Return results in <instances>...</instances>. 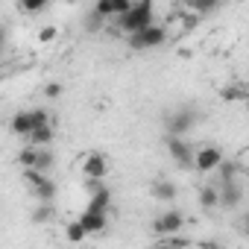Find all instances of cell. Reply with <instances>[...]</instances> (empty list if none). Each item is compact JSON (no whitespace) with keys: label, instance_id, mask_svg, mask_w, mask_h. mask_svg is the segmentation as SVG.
<instances>
[{"label":"cell","instance_id":"cell-1","mask_svg":"<svg viewBox=\"0 0 249 249\" xmlns=\"http://www.w3.org/2000/svg\"><path fill=\"white\" fill-rule=\"evenodd\" d=\"M153 18H156L153 15V0H138V3H132V9L126 15L117 18V24H120V30L126 36H132V33H141L144 27H150Z\"/></svg>","mask_w":249,"mask_h":249},{"label":"cell","instance_id":"cell-2","mask_svg":"<svg viewBox=\"0 0 249 249\" xmlns=\"http://www.w3.org/2000/svg\"><path fill=\"white\" fill-rule=\"evenodd\" d=\"M41 123H50V117H47V108H30V111H18L15 117H12V132L15 135H33V129L36 126H41Z\"/></svg>","mask_w":249,"mask_h":249},{"label":"cell","instance_id":"cell-3","mask_svg":"<svg viewBox=\"0 0 249 249\" xmlns=\"http://www.w3.org/2000/svg\"><path fill=\"white\" fill-rule=\"evenodd\" d=\"M199 123V111L196 108H176L167 117V135H185Z\"/></svg>","mask_w":249,"mask_h":249},{"label":"cell","instance_id":"cell-4","mask_svg":"<svg viewBox=\"0 0 249 249\" xmlns=\"http://www.w3.org/2000/svg\"><path fill=\"white\" fill-rule=\"evenodd\" d=\"M164 30L161 27H156V24H150V27H144L141 33H132L129 36V47L132 50H153V47H159V44H164Z\"/></svg>","mask_w":249,"mask_h":249},{"label":"cell","instance_id":"cell-5","mask_svg":"<svg viewBox=\"0 0 249 249\" xmlns=\"http://www.w3.org/2000/svg\"><path fill=\"white\" fill-rule=\"evenodd\" d=\"M220 164H223V150L214 147V144H208V147H202V150L194 153V167L199 173H214Z\"/></svg>","mask_w":249,"mask_h":249},{"label":"cell","instance_id":"cell-6","mask_svg":"<svg viewBox=\"0 0 249 249\" xmlns=\"http://www.w3.org/2000/svg\"><path fill=\"white\" fill-rule=\"evenodd\" d=\"M182 226H185V214H182V211H164V214H159V217L153 220V231H156L159 237L176 234Z\"/></svg>","mask_w":249,"mask_h":249},{"label":"cell","instance_id":"cell-7","mask_svg":"<svg viewBox=\"0 0 249 249\" xmlns=\"http://www.w3.org/2000/svg\"><path fill=\"white\" fill-rule=\"evenodd\" d=\"M167 153L173 156V161L179 167H188L194 161V150H191V144L182 135H167Z\"/></svg>","mask_w":249,"mask_h":249},{"label":"cell","instance_id":"cell-8","mask_svg":"<svg viewBox=\"0 0 249 249\" xmlns=\"http://www.w3.org/2000/svg\"><path fill=\"white\" fill-rule=\"evenodd\" d=\"M82 173H85L88 179H106V173H108L106 156H103V153H88L85 161H82Z\"/></svg>","mask_w":249,"mask_h":249},{"label":"cell","instance_id":"cell-9","mask_svg":"<svg viewBox=\"0 0 249 249\" xmlns=\"http://www.w3.org/2000/svg\"><path fill=\"white\" fill-rule=\"evenodd\" d=\"M240 199H243V191H240V185H234V179L220 185V205L223 208H234Z\"/></svg>","mask_w":249,"mask_h":249},{"label":"cell","instance_id":"cell-10","mask_svg":"<svg viewBox=\"0 0 249 249\" xmlns=\"http://www.w3.org/2000/svg\"><path fill=\"white\" fill-rule=\"evenodd\" d=\"M79 223L88 229V234H97V231H103L106 229V211H94V208H85L82 211V217H79Z\"/></svg>","mask_w":249,"mask_h":249},{"label":"cell","instance_id":"cell-11","mask_svg":"<svg viewBox=\"0 0 249 249\" xmlns=\"http://www.w3.org/2000/svg\"><path fill=\"white\" fill-rule=\"evenodd\" d=\"M150 194H153L159 202H173V199H176V185L167 182V179H156V182L150 185Z\"/></svg>","mask_w":249,"mask_h":249},{"label":"cell","instance_id":"cell-12","mask_svg":"<svg viewBox=\"0 0 249 249\" xmlns=\"http://www.w3.org/2000/svg\"><path fill=\"white\" fill-rule=\"evenodd\" d=\"M33 188V194L41 199V202H53L56 199V185H53V179H47V173L36 182V185H30Z\"/></svg>","mask_w":249,"mask_h":249},{"label":"cell","instance_id":"cell-13","mask_svg":"<svg viewBox=\"0 0 249 249\" xmlns=\"http://www.w3.org/2000/svg\"><path fill=\"white\" fill-rule=\"evenodd\" d=\"M88 208H94V211H108V208H111V191L103 185L100 191L88 194Z\"/></svg>","mask_w":249,"mask_h":249},{"label":"cell","instance_id":"cell-14","mask_svg":"<svg viewBox=\"0 0 249 249\" xmlns=\"http://www.w3.org/2000/svg\"><path fill=\"white\" fill-rule=\"evenodd\" d=\"M217 205H220V188L205 185V188L199 191V208H202V211H211V208H217Z\"/></svg>","mask_w":249,"mask_h":249},{"label":"cell","instance_id":"cell-15","mask_svg":"<svg viewBox=\"0 0 249 249\" xmlns=\"http://www.w3.org/2000/svg\"><path fill=\"white\" fill-rule=\"evenodd\" d=\"M30 141H33L36 147H50V141H53V126H50V123H41V126H36L33 135H30Z\"/></svg>","mask_w":249,"mask_h":249},{"label":"cell","instance_id":"cell-16","mask_svg":"<svg viewBox=\"0 0 249 249\" xmlns=\"http://www.w3.org/2000/svg\"><path fill=\"white\" fill-rule=\"evenodd\" d=\"M65 237H68L71 243H82V240L88 237V229H85V226H82V223L76 220V223H71V226L65 229Z\"/></svg>","mask_w":249,"mask_h":249},{"label":"cell","instance_id":"cell-17","mask_svg":"<svg viewBox=\"0 0 249 249\" xmlns=\"http://www.w3.org/2000/svg\"><path fill=\"white\" fill-rule=\"evenodd\" d=\"M103 21H106V18H103V15H100L97 9H91V12L85 15L82 27H85V33H100V30H103Z\"/></svg>","mask_w":249,"mask_h":249},{"label":"cell","instance_id":"cell-18","mask_svg":"<svg viewBox=\"0 0 249 249\" xmlns=\"http://www.w3.org/2000/svg\"><path fill=\"white\" fill-rule=\"evenodd\" d=\"M38 153H41V150H36V144H33V147H24V150L18 153L21 167H36V164H38Z\"/></svg>","mask_w":249,"mask_h":249},{"label":"cell","instance_id":"cell-19","mask_svg":"<svg viewBox=\"0 0 249 249\" xmlns=\"http://www.w3.org/2000/svg\"><path fill=\"white\" fill-rule=\"evenodd\" d=\"M50 220H53V208H50V202H41V199H38V208L33 211V223L41 226V223H50Z\"/></svg>","mask_w":249,"mask_h":249},{"label":"cell","instance_id":"cell-20","mask_svg":"<svg viewBox=\"0 0 249 249\" xmlns=\"http://www.w3.org/2000/svg\"><path fill=\"white\" fill-rule=\"evenodd\" d=\"M188 3H191L194 12H199V15H211V12L223 3V0H188Z\"/></svg>","mask_w":249,"mask_h":249},{"label":"cell","instance_id":"cell-21","mask_svg":"<svg viewBox=\"0 0 249 249\" xmlns=\"http://www.w3.org/2000/svg\"><path fill=\"white\" fill-rule=\"evenodd\" d=\"M220 97H223L226 103H240V100H246V88H237V85H226V88L220 91Z\"/></svg>","mask_w":249,"mask_h":249},{"label":"cell","instance_id":"cell-22","mask_svg":"<svg viewBox=\"0 0 249 249\" xmlns=\"http://www.w3.org/2000/svg\"><path fill=\"white\" fill-rule=\"evenodd\" d=\"M47 3H50V0H21V9L30 12V15H38V12L47 9Z\"/></svg>","mask_w":249,"mask_h":249},{"label":"cell","instance_id":"cell-23","mask_svg":"<svg viewBox=\"0 0 249 249\" xmlns=\"http://www.w3.org/2000/svg\"><path fill=\"white\" fill-rule=\"evenodd\" d=\"M94 9H97L103 18H114V0H97Z\"/></svg>","mask_w":249,"mask_h":249},{"label":"cell","instance_id":"cell-24","mask_svg":"<svg viewBox=\"0 0 249 249\" xmlns=\"http://www.w3.org/2000/svg\"><path fill=\"white\" fill-rule=\"evenodd\" d=\"M56 36H59V27H41L38 30V41H44V44L56 41Z\"/></svg>","mask_w":249,"mask_h":249},{"label":"cell","instance_id":"cell-25","mask_svg":"<svg viewBox=\"0 0 249 249\" xmlns=\"http://www.w3.org/2000/svg\"><path fill=\"white\" fill-rule=\"evenodd\" d=\"M36 167H38V170H44V173L53 167V156H50V150H47V147L38 153V164H36Z\"/></svg>","mask_w":249,"mask_h":249},{"label":"cell","instance_id":"cell-26","mask_svg":"<svg viewBox=\"0 0 249 249\" xmlns=\"http://www.w3.org/2000/svg\"><path fill=\"white\" fill-rule=\"evenodd\" d=\"M217 170H220V179H223V182H229V179H234V173H237V167H234L231 161H226V159H223V164H220Z\"/></svg>","mask_w":249,"mask_h":249},{"label":"cell","instance_id":"cell-27","mask_svg":"<svg viewBox=\"0 0 249 249\" xmlns=\"http://www.w3.org/2000/svg\"><path fill=\"white\" fill-rule=\"evenodd\" d=\"M159 243H161V246H188V237H176V234H164V237H159Z\"/></svg>","mask_w":249,"mask_h":249},{"label":"cell","instance_id":"cell-28","mask_svg":"<svg viewBox=\"0 0 249 249\" xmlns=\"http://www.w3.org/2000/svg\"><path fill=\"white\" fill-rule=\"evenodd\" d=\"M132 9V3L129 0H114V18H120V15H126Z\"/></svg>","mask_w":249,"mask_h":249},{"label":"cell","instance_id":"cell-29","mask_svg":"<svg viewBox=\"0 0 249 249\" xmlns=\"http://www.w3.org/2000/svg\"><path fill=\"white\" fill-rule=\"evenodd\" d=\"M44 94H47L50 100H56V97L62 94V82H47V85H44Z\"/></svg>","mask_w":249,"mask_h":249},{"label":"cell","instance_id":"cell-30","mask_svg":"<svg viewBox=\"0 0 249 249\" xmlns=\"http://www.w3.org/2000/svg\"><path fill=\"white\" fill-rule=\"evenodd\" d=\"M100 188H103V179H88V176H85V191H88V194H94V191H100Z\"/></svg>","mask_w":249,"mask_h":249},{"label":"cell","instance_id":"cell-31","mask_svg":"<svg viewBox=\"0 0 249 249\" xmlns=\"http://www.w3.org/2000/svg\"><path fill=\"white\" fill-rule=\"evenodd\" d=\"M243 226H246V234H249V211H246V217H243Z\"/></svg>","mask_w":249,"mask_h":249},{"label":"cell","instance_id":"cell-32","mask_svg":"<svg viewBox=\"0 0 249 249\" xmlns=\"http://www.w3.org/2000/svg\"><path fill=\"white\" fill-rule=\"evenodd\" d=\"M65 3H71V6H73V3H79V0H65Z\"/></svg>","mask_w":249,"mask_h":249},{"label":"cell","instance_id":"cell-33","mask_svg":"<svg viewBox=\"0 0 249 249\" xmlns=\"http://www.w3.org/2000/svg\"><path fill=\"white\" fill-rule=\"evenodd\" d=\"M246 176H249V164H246Z\"/></svg>","mask_w":249,"mask_h":249}]
</instances>
